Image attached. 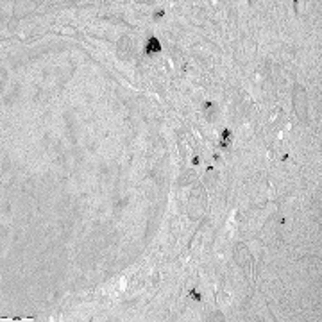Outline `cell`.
<instances>
[{
    "mask_svg": "<svg viewBox=\"0 0 322 322\" xmlns=\"http://www.w3.org/2000/svg\"><path fill=\"white\" fill-rule=\"evenodd\" d=\"M161 50V43L158 38H151L147 41V47H145V54H154V52H159Z\"/></svg>",
    "mask_w": 322,
    "mask_h": 322,
    "instance_id": "1",
    "label": "cell"
},
{
    "mask_svg": "<svg viewBox=\"0 0 322 322\" xmlns=\"http://www.w3.org/2000/svg\"><path fill=\"white\" fill-rule=\"evenodd\" d=\"M191 297H193V299H197V301L201 299V295H199V294H195V292H191Z\"/></svg>",
    "mask_w": 322,
    "mask_h": 322,
    "instance_id": "2",
    "label": "cell"
}]
</instances>
